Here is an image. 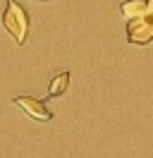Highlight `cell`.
<instances>
[{
	"mask_svg": "<svg viewBox=\"0 0 153 158\" xmlns=\"http://www.w3.org/2000/svg\"><path fill=\"white\" fill-rule=\"evenodd\" d=\"M2 24L12 39L17 41L19 46H24L29 34V12L19 5L17 0H7V7L2 12Z\"/></svg>",
	"mask_w": 153,
	"mask_h": 158,
	"instance_id": "6da1fadb",
	"label": "cell"
},
{
	"mask_svg": "<svg viewBox=\"0 0 153 158\" xmlns=\"http://www.w3.org/2000/svg\"><path fill=\"white\" fill-rule=\"evenodd\" d=\"M127 41L134 46H146L153 41V15L134 17L127 24Z\"/></svg>",
	"mask_w": 153,
	"mask_h": 158,
	"instance_id": "7a4b0ae2",
	"label": "cell"
},
{
	"mask_svg": "<svg viewBox=\"0 0 153 158\" xmlns=\"http://www.w3.org/2000/svg\"><path fill=\"white\" fill-rule=\"evenodd\" d=\"M14 103L27 113L29 118L38 120V122H48V120H53V113H50V110H48L38 98H31V96H17Z\"/></svg>",
	"mask_w": 153,
	"mask_h": 158,
	"instance_id": "3957f363",
	"label": "cell"
},
{
	"mask_svg": "<svg viewBox=\"0 0 153 158\" xmlns=\"http://www.w3.org/2000/svg\"><path fill=\"white\" fill-rule=\"evenodd\" d=\"M67 86H69V72L67 69H62V72H57L55 77L50 79V84H48V98H57V96H62L67 91Z\"/></svg>",
	"mask_w": 153,
	"mask_h": 158,
	"instance_id": "277c9868",
	"label": "cell"
},
{
	"mask_svg": "<svg viewBox=\"0 0 153 158\" xmlns=\"http://www.w3.org/2000/svg\"><path fill=\"white\" fill-rule=\"evenodd\" d=\"M120 12H122L127 19H134V17L148 15V5H146V0H124L122 5H120Z\"/></svg>",
	"mask_w": 153,
	"mask_h": 158,
	"instance_id": "5b68a950",
	"label": "cell"
},
{
	"mask_svg": "<svg viewBox=\"0 0 153 158\" xmlns=\"http://www.w3.org/2000/svg\"><path fill=\"white\" fill-rule=\"evenodd\" d=\"M146 5H148V15H153V0H146Z\"/></svg>",
	"mask_w": 153,
	"mask_h": 158,
	"instance_id": "8992f818",
	"label": "cell"
}]
</instances>
